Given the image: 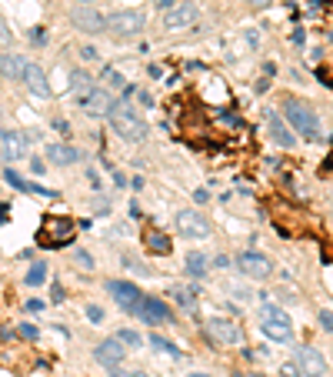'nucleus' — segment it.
<instances>
[{
    "label": "nucleus",
    "instance_id": "1",
    "mask_svg": "<svg viewBox=\"0 0 333 377\" xmlns=\"http://www.w3.org/2000/svg\"><path fill=\"white\" fill-rule=\"evenodd\" d=\"M111 127L117 131V137L127 141V144H140V141L147 137V121L133 111V104H113Z\"/></svg>",
    "mask_w": 333,
    "mask_h": 377
},
{
    "label": "nucleus",
    "instance_id": "2",
    "mask_svg": "<svg viewBox=\"0 0 333 377\" xmlns=\"http://www.w3.org/2000/svg\"><path fill=\"white\" fill-rule=\"evenodd\" d=\"M283 117H287V124L303 137V141H320L323 137L320 117H317V111L307 107L303 100H287V104H283Z\"/></svg>",
    "mask_w": 333,
    "mask_h": 377
},
{
    "label": "nucleus",
    "instance_id": "3",
    "mask_svg": "<svg viewBox=\"0 0 333 377\" xmlns=\"http://www.w3.org/2000/svg\"><path fill=\"white\" fill-rule=\"evenodd\" d=\"M260 334L266 341L287 344V341H293V324H290V317L280 311L277 304H264V311H260Z\"/></svg>",
    "mask_w": 333,
    "mask_h": 377
},
{
    "label": "nucleus",
    "instance_id": "4",
    "mask_svg": "<svg viewBox=\"0 0 333 377\" xmlns=\"http://www.w3.org/2000/svg\"><path fill=\"white\" fill-rule=\"evenodd\" d=\"M144 23H147V17L140 11H113L107 17V31L113 37H137V33L144 31Z\"/></svg>",
    "mask_w": 333,
    "mask_h": 377
},
{
    "label": "nucleus",
    "instance_id": "5",
    "mask_svg": "<svg viewBox=\"0 0 333 377\" xmlns=\"http://www.w3.org/2000/svg\"><path fill=\"white\" fill-rule=\"evenodd\" d=\"M133 314L144 324H174V314L160 297H140V304L133 307Z\"/></svg>",
    "mask_w": 333,
    "mask_h": 377
},
{
    "label": "nucleus",
    "instance_id": "6",
    "mask_svg": "<svg viewBox=\"0 0 333 377\" xmlns=\"http://www.w3.org/2000/svg\"><path fill=\"white\" fill-rule=\"evenodd\" d=\"M27 144H30V137L21 131H0V160H21L27 157Z\"/></svg>",
    "mask_w": 333,
    "mask_h": 377
},
{
    "label": "nucleus",
    "instance_id": "7",
    "mask_svg": "<svg viewBox=\"0 0 333 377\" xmlns=\"http://www.w3.org/2000/svg\"><path fill=\"white\" fill-rule=\"evenodd\" d=\"M237 267H240V274H247V278H254V280H264L273 274V264L264 254H256V251H244V254L237 257Z\"/></svg>",
    "mask_w": 333,
    "mask_h": 377
},
{
    "label": "nucleus",
    "instance_id": "8",
    "mask_svg": "<svg viewBox=\"0 0 333 377\" xmlns=\"http://www.w3.org/2000/svg\"><path fill=\"white\" fill-rule=\"evenodd\" d=\"M297 364H300V371H303V377H327V374H330L327 357H323L317 347H300V351H297Z\"/></svg>",
    "mask_w": 333,
    "mask_h": 377
},
{
    "label": "nucleus",
    "instance_id": "9",
    "mask_svg": "<svg viewBox=\"0 0 333 377\" xmlns=\"http://www.w3.org/2000/svg\"><path fill=\"white\" fill-rule=\"evenodd\" d=\"M197 4H190V0H184V4H174L170 11L164 13V27L166 31H187L190 23L197 21Z\"/></svg>",
    "mask_w": 333,
    "mask_h": 377
},
{
    "label": "nucleus",
    "instance_id": "10",
    "mask_svg": "<svg viewBox=\"0 0 333 377\" xmlns=\"http://www.w3.org/2000/svg\"><path fill=\"white\" fill-rule=\"evenodd\" d=\"M177 231L184 234V237L200 241V237H210V221H207L203 214H197V211H180L177 214Z\"/></svg>",
    "mask_w": 333,
    "mask_h": 377
},
{
    "label": "nucleus",
    "instance_id": "11",
    "mask_svg": "<svg viewBox=\"0 0 333 377\" xmlns=\"http://www.w3.org/2000/svg\"><path fill=\"white\" fill-rule=\"evenodd\" d=\"M70 23L84 33H103L107 31V17L94 7H77V11H70Z\"/></svg>",
    "mask_w": 333,
    "mask_h": 377
},
{
    "label": "nucleus",
    "instance_id": "12",
    "mask_svg": "<svg viewBox=\"0 0 333 377\" xmlns=\"http://www.w3.org/2000/svg\"><path fill=\"white\" fill-rule=\"evenodd\" d=\"M207 331H210V337H217L220 344H240V341H244V327L237 321H230V317H210Z\"/></svg>",
    "mask_w": 333,
    "mask_h": 377
},
{
    "label": "nucleus",
    "instance_id": "13",
    "mask_svg": "<svg viewBox=\"0 0 333 377\" xmlns=\"http://www.w3.org/2000/svg\"><path fill=\"white\" fill-rule=\"evenodd\" d=\"M107 294H111V297L120 304L123 311H133V307L140 304V297H144V294L133 288L130 280H107Z\"/></svg>",
    "mask_w": 333,
    "mask_h": 377
},
{
    "label": "nucleus",
    "instance_id": "14",
    "mask_svg": "<svg viewBox=\"0 0 333 377\" xmlns=\"http://www.w3.org/2000/svg\"><path fill=\"white\" fill-rule=\"evenodd\" d=\"M94 357H97V364H103V367H117V364H123L127 347H123L117 337H107V341H100V344L94 347Z\"/></svg>",
    "mask_w": 333,
    "mask_h": 377
},
{
    "label": "nucleus",
    "instance_id": "15",
    "mask_svg": "<svg viewBox=\"0 0 333 377\" xmlns=\"http://www.w3.org/2000/svg\"><path fill=\"white\" fill-rule=\"evenodd\" d=\"M80 107H84L90 117H103V114L113 111V94L107 87H94L90 90V97L80 100Z\"/></svg>",
    "mask_w": 333,
    "mask_h": 377
},
{
    "label": "nucleus",
    "instance_id": "16",
    "mask_svg": "<svg viewBox=\"0 0 333 377\" xmlns=\"http://www.w3.org/2000/svg\"><path fill=\"white\" fill-rule=\"evenodd\" d=\"M23 84H27V90H30L33 97H50V80H47L44 67L27 64V70H23Z\"/></svg>",
    "mask_w": 333,
    "mask_h": 377
},
{
    "label": "nucleus",
    "instance_id": "17",
    "mask_svg": "<svg viewBox=\"0 0 333 377\" xmlns=\"http://www.w3.org/2000/svg\"><path fill=\"white\" fill-rule=\"evenodd\" d=\"M44 160H50L54 167H70V164H77L80 160V151L77 147H70V144H47Z\"/></svg>",
    "mask_w": 333,
    "mask_h": 377
},
{
    "label": "nucleus",
    "instance_id": "18",
    "mask_svg": "<svg viewBox=\"0 0 333 377\" xmlns=\"http://www.w3.org/2000/svg\"><path fill=\"white\" fill-rule=\"evenodd\" d=\"M266 127H270V137H273V144H277V147H293L297 137H293V131L280 121L277 114H270V117H266Z\"/></svg>",
    "mask_w": 333,
    "mask_h": 377
},
{
    "label": "nucleus",
    "instance_id": "19",
    "mask_svg": "<svg viewBox=\"0 0 333 377\" xmlns=\"http://www.w3.org/2000/svg\"><path fill=\"white\" fill-rule=\"evenodd\" d=\"M23 70H27V57L21 54H0V74L11 80H23Z\"/></svg>",
    "mask_w": 333,
    "mask_h": 377
},
{
    "label": "nucleus",
    "instance_id": "20",
    "mask_svg": "<svg viewBox=\"0 0 333 377\" xmlns=\"http://www.w3.org/2000/svg\"><path fill=\"white\" fill-rule=\"evenodd\" d=\"M207 267H210V261H207V254H200V251H190L187 261H184V271H187V278H193V280L207 278Z\"/></svg>",
    "mask_w": 333,
    "mask_h": 377
},
{
    "label": "nucleus",
    "instance_id": "21",
    "mask_svg": "<svg viewBox=\"0 0 333 377\" xmlns=\"http://www.w3.org/2000/svg\"><path fill=\"white\" fill-rule=\"evenodd\" d=\"M7 184H13L17 190H27V194H40V197H57V190H47L40 184H33V180H23L17 170H7Z\"/></svg>",
    "mask_w": 333,
    "mask_h": 377
},
{
    "label": "nucleus",
    "instance_id": "22",
    "mask_svg": "<svg viewBox=\"0 0 333 377\" xmlns=\"http://www.w3.org/2000/svg\"><path fill=\"white\" fill-rule=\"evenodd\" d=\"M90 90H94V77H90L87 70H74L70 74V94L77 100H84V97H90Z\"/></svg>",
    "mask_w": 333,
    "mask_h": 377
},
{
    "label": "nucleus",
    "instance_id": "23",
    "mask_svg": "<svg viewBox=\"0 0 333 377\" xmlns=\"http://www.w3.org/2000/svg\"><path fill=\"white\" fill-rule=\"evenodd\" d=\"M170 297L177 300L180 307H187V311H197V290L187 288V284H174V288H170Z\"/></svg>",
    "mask_w": 333,
    "mask_h": 377
},
{
    "label": "nucleus",
    "instance_id": "24",
    "mask_svg": "<svg viewBox=\"0 0 333 377\" xmlns=\"http://www.w3.org/2000/svg\"><path fill=\"white\" fill-rule=\"evenodd\" d=\"M144 241H147V247H150L154 254H170V237H166V234L147 231V234H144Z\"/></svg>",
    "mask_w": 333,
    "mask_h": 377
},
{
    "label": "nucleus",
    "instance_id": "25",
    "mask_svg": "<svg viewBox=\"0 0 333 377\" xmlns=\"http://www.w3.org/2000/svg\"><path fill=\"white\" fill-rule=\"evenodd\" d=\"M150 347H154V351H164V354H170V357H180V347L174 344V341L160 337V334H150Z\"/></svg>",
    "mask_w": 333,
    "mask_h": 377
},
{
    "label": "nucleus",
    "instance_id": "26",
    "mask_svg": "<svg viewBox=\"0 0 333 377\" xmlns=\"http://www.w3.org/2000/svg\"><path fill=\"white\" fill-rule=\"evenodd\" d=\"M103 84H107V90H127L123 74H120V70H113V67H107V70H103Z\"/></svg>",
    "mask_w": 333,
    "mask_h": 377
},
{
    "label": "nucleus",
    "instance_id": "27",
    "mask_svg": "<svg viewBox=\"0 0 333 377\" xmlns=\"http://www.w3.org/2000/svg\"><path fill=\"white\" fill-rule=\"evenodd\" d=\"M47 280V267L44 264H33L30 271H27V288H40Z\"/></svg>",
    "mask_w": 333,
    "mask_h": 377
},
{
    "label": "nucleus",
    "instance_id": "28",
    "mask_svg": "<svg viewBox=\"0 0 333 377\" xmlns=\"http://www.w3.org/2000/svg\"><path fill=\"white\" fill-rule=\"evenodd\" d=\"M117 341H120L123 347H130V351H137V347L144 344V337H140L137 331H120V334H117Z\"/></svg>",
    "mask_w": 333,
    "mask_h": 377
},
{
    "label": "nucleus",
    "instance_id": "29",
    "mask_svg": "<svg viewBox=\"0 0 333 377\" xmlns=\"http://www.w3.org/2000/svg\"><path fill=\"white\" fill-rule=\"evenodd\" d=\"M123 264L130 267V271H133V274H137V278H150V274H154V271H150V267H147V264H140V261H133L130 254L123 257Z\"/></svg>",
    "mask_w": 333,
    "mask_h": 377
},
{
    "label": "nucleus",
    "instance_id": "30",
    "mask_svg": "<svg viewBox=\"0 0 333 377\" xmlns=\"http://www.w3.org/2000/svg\"><path fill=\"white\" fill-rule=\"evenodd\" d=\"M74 261H77L84 271H94V257H90L87 251H77V254H74Z\"/></svg>",
    "mask_w": 333,
    "mask_h": 377
},
{
    "label": "nucleus",
    "instance_id": "31",
    "mask_svg": "<svg viewBox=\"0 0 333 377\" xmlns=\"http://www.w3.org/2000/svg\"><path fill=\"white\" fill-rule=\"evenodd\" d=\"M320 327L327 334H333V311H320Z\"/></svg>",
    "mask_w": 333,
    "mask_h": 377
},
{
    "label": "nucleus",
    "instance_id": "32",
    "mask_svg": "<svg viewBox=\"0 0 333 377\" xmlns=\"http://www.w3.org/2000/svg\"><path fill=\"white\" fill-rule=\"evenodd\" d=\"M87 317H90L94 324H100V321H103V307H97V304H90V307H87Z\"/></svg>",
    "mask_w": 333,
    "mask_h": 377
},
{
    "label": "nucleus",
    "instance_id": "33",
    "mask_svg": "<svg viewBox=\"0 0 333 377\" xmlns=\"http://www.w3.org/2000/svg\"><path fill=\"white\" fill-rule=\"evenodd\" d=\"M280 374H283V377H300L303 371H300V364H283V367H280Z\"/></svg>",
    "mask_w": 333,
    "mask_h": 377
},
{
    "label": "nucleus",
    "instance_id": "34",
    "mask_svg": "<svg viewBox=\"0 0 333 377\" xmlns=\"http://www.w3.org/2000/svg\"><path fill=\"white\" fill-rule=\"evenodd\" d=\"M230 294L237 300H250V290H247V288H237V284H230Z\"/></svg>",
    "mask_w": 333,
    "mask_h": 377
},
{
    "label": "nucleus",
    "instance_id": "35",
    "mask_svg": "<svg viewBox=\"0 0 333 377\" xmlns=\"http://www.w3.org/2000/svg\"><path fill=\"white\" fill-rule=\"evenodd\" d=\"M30 170L37 174V177H40V174H47V160H40V157H37V160H30Z\"/></svg>",
    "mask_w": 333,
    "mask_h": 377
},
{
    "label": "nucleus",
    "instance_id": "36",
    "mask_svg": "<svg viewBox=\"0 0 333 377\" xmlns=\"http://www.w3.org/2000/svg\"><path fill=\"white\" fill-rule=\"evenodd\" d=\"M21 337L33 341V337H37V327H33V324H21Z\"/></svg>",
    "mask_w": 333,
    "mask_h": 377
},
{
    "label": "nucleus",
    "instance_id": "37",
    "mask_svg": "<svg viewBox=\"0 0 333 377\" xmlns=\"http://www.w3.org/2000/svg\"><path fill=\"white\" fill-rule=\"evenodd\" d=\"M80 57H84V60H97V47H80Z\"/></svg>",
    "mask_w": 333,
    "mask_h": 377
},
{
    "label": "nucleus",
    "instance_id": "38",
    "mask_svg": "<svg viewBox=\"0 0 333 377\" xmlns=\"http://www.w3.org/2000/svg\"><path fill=\"white\" fill-rule=\"evenodd\" d=\"M193 200H197V204H207V200H210V194H207V190H193Z\"/></svg>",
    "mask_w": 333,
    "mask_h": 377
},
{
    "label": "nucleus",
    "instance_id": "39",
    "mask_svg": "<svg viewBox=\"0 0 333 377\" xmlns=\"http://www.w3.org/2000/svg\"><path fill=\"white\" fill-rule=\"evenodd\" d=\"M107 374H111V377H130L127 371H120V364H117V367H107Z\"/></svg>",
    "mask_w": 333,
    "mask_h": 377
},
{
    "label": "nucleus",
    "instance_id": "40",
    "mask_svg": "<svg viewBox=\"0 0 333 377\" xmlns=\"http://www.w3.org/2000/svg\"><path fill=\"white\" fill-rule=\"evenodd\" d=\"M7 214H11V207H7V204H0V221H7Z\"/></svg>",
    "mask_w": 333,
    "mask_h": 377
},
{
    "label": "nucleus",
    "instance_id": "41",
    "mask_svg": "<svg viewBox=\"0 0 333 377\" xmlns=\"http://www.w3.org/2000/svg\"><path fill=\"white\" fill-rule=\"evenodd\" d=\"M157 7H164V11H170V7H174V0H157Z\"/></svg>",
    "mask_w": 333,
    "mask_h": 377
},
{
    "label": "nucleus",
    "instance_id": "42",
    "mask_svg": "<svg viewBox=\"0 0 333 377\" xmlns=\"http://www.w3.org/2000/svg\"><path fill=\"white\" fill-rule=\"evenodd\" d=\"M250 4H254V7H266V4H270V0H250Z\"/></svg>",
    "mask_w": 333,
    "mask_h": 377
},
{
    "label": "nucleus",
    "instance_id": "43",
    "mask_svg": "<svg viewBox=\"0 0 333 377\" xmlns=\"http://www.w3.org/2000/svg\"><path fill=\"white\" fill-rule=\"evenodd\" d=\"M130 377H147V374H140V371H137V374H130Z\"/></svg>",
    "mask_w": 333,
    "mask_h": 377
},
{
    "label": "nucleus",
    "instance_id": "44",
    "mask_svg": "<svg viewBox=\"0 0 333 377\" xmlns=\"http://www.w3.org/2000/svg\"><path fill=\"white\" fill-rule=\"evenodd\" d=\"M190 377H207V374H190Z\"/></svg>",
    "mask_w": 333,
    "mask_h": 377
},
{
    "label": "nucleus",
    "instance_id": "45",
    "mask_svg": "<svg viewBox=\"0 0 333 377\" xmlns=\"http://www.w3.org/2000/svg\"><path fill=\"white\" fill-rule=\"evenodd\" d=\"M84 4H94V0H84Z\"/></svg>",
    "mask_w": 333,
    "mask_h": 377
},
{
    "label": "nucleus",
    "instance_id": "46",
    "mask_svg": "<svg viewBox=\"0 0 333 377\" xmlns=\"http://www.w3.org/2000/svg\"><path fill=\"white\" fill-rule=\"evenodd\" d=\"M0 27H4V23H0Z\"/></svg>",
    "mask_w": 333,
    "mask_h": 377
}]
</instances>
